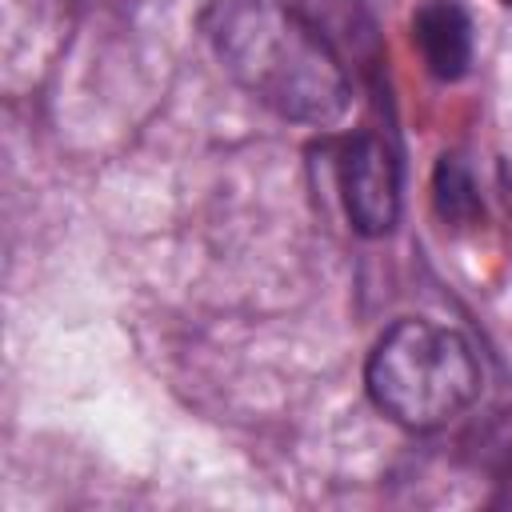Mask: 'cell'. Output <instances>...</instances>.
<instances>
[{
  "label": "cell",
  "instance_id": "obj_1",
  "mask_svg": "<svg viewBox=\"0 0 512 512\" xmlns=\"http://www.w3.org/2000/svg\"><path fill=\"white\" fill-rule=\"evenodd\" d=\"M204 32L228 68L260 104L300 124H336L348 112L352 84L332 40L280 0H212Z\"/></svg>",
  "mask_w": 512,
  "mask_h": 512
},
{
  "label": "cell",
  "instance_id": "obj_2",
  "mask_svg": "<svg viewBox=\"0 0 512 512\" xmlns=\"http://www.w3.org/2000/svg\"><path fill=\"white\" fill-rule=\"evenodd\" d=\"M364 384L384 416L424 432L448 424L480 396V360L456 328L404 316L376 340Z\"/></svg>",
  "mask_w": 512,
  "mask_h": 512
},
{
  "label": "cell",
  "instance_id": "obj_3",
  "mask_svg": "<svg viewBox=\"0 0 512 512\" xmlns=\"http://www.w3.org/2000/svg\"><path fill=\"white\" fill-rule=\"evenodd\" d=\"M340 200L348 224L360 236H388L400 216V160L392 144L376 132H356L340 144L336 160Z\"/></svg>",
  "mask_w": 512,
  "mask_h": 512
},
{
  "label": "cell",
  "instance_id": "obj_4",
  "mask_svg": "<svg viewBox=\"0 0 512 512\" xmlns=\"http://www.w3.org/2000/svg\"><path fill=\"white\" fill-rule=\"evenodd\" d=\"M412 40L436 80H460L472 64V20L460 0H428L412 16Z\"/></svg>",
  "mask_w": 512,
  "mask_h": 512
},
{
  "label": "cell",
  "instance_id": "obj_5",
  "mask_svg": "<svg viewBox=\"0 0 512 512\" xmlns=\"http://www.w3.org/2000/svg\"><path fill=\"white\" fill-rule=\"evenodd\" d=\"M432 204H436V216L452 228H468L484 216L476 180L456 156H440V164L432 172Z\"/></svg>",
  "mask_w": 512,
  "mask_h": 512
},
{
  "label": "cell",
  "instance_id": "obj_6",
  "mask_svg": "<svg viewBox=\"0 0 512 512\" xmlns=\"http://www.w3.org/2000/svg\"><path fill=\"white\" fill-rule=\"evenodd\" d=\"M292 8H300V12L332 40V48H336V32H340L344 40H352V48H356L360 36L372 40V24H368V16H364V8H360L356 0H300V4H292Z\"/></svg>",
  "mask_w": 512,
  "mask_h": 512
},
{
  "label": "cell",
  "instance_id": "obj_7",
  "mask_svg": "<svg viewBox=\"0 0 512 512\" xmlns=\"http://www.w3.org/2000/svg\"><path fill=\"white\" fill-rule=\"evenodd\" d=\"M504 4H508V8H512V0H504Z\"/></svg>",
  "mask_w": 512,
  "mask_h": 512
}]
</instances>
